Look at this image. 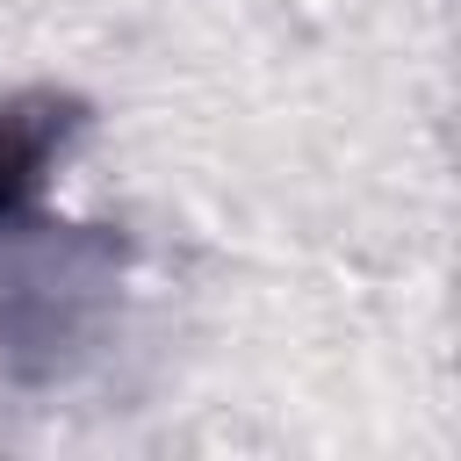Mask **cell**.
<instances>
[{"label":"cell","instance_id":"1","mask_svg":"<svg viewBox=\"0 0 461 461\" xmlns=\"http://www.w3.org/2000/svg\"><path fill=\"white\" fill-rule=\"evenodd\" d=\"M122 245L94 223H0V367L22 382L65 375L108 324Z\"/></svg>","mask_w":461,"mask_h":461},{"label":"cell","instance_id":"2","mask_svg":"<svg viewBox=\"0 0 461 461\" xmlns=\"http://www.w3.org/2000/svg\"><path fill=\"white\" fill-rule=\"evenodd\" d=\"M86 130V101L58 94V86H29L0 101V223L36 216L65 144Z\"/></svg>","mask_w":461,"mask_h":461}]
</instances>
